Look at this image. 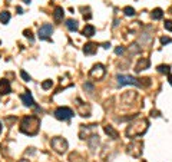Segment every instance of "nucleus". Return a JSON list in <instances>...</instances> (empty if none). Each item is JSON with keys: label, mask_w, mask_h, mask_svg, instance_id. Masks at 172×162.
Listing matches in <instances>:
<instances>
[{"label": "nucleus", "mask_w": 172, "mask_h": 162, "mask_svg": "<svg viewBox=\"0 0 172 162\" xmlns=\"http://www.w3.org/2000/svg\"><path fill=\"white\" fill-rule=\"evenodd\" d=\"M39 128H40V119L35 115H30V116H25L22 119V123H20V132L29 135V136H33L39 132Z\"/></svg>", "instance_id": "f257e3e1"}, {"label": "nucleus", "mask_w": 172, "mask_h": 162, "mask_svg": "<svg viewBox=\"0 0 172 162\" xmlns=\"http://www.w3.org/2000/svg\"><path fill=\"white\" fill-rule=\"evenodd\" d=\"M148 120L146 119H135L128 128H126V136L129 138H135V136H141L146 132L148 129Z\"/></svg>", "instance_id": "f03ea898"}, {"label": "nucleus", "mask_w": 172, "mask_h": 162, "mask_svg": "<svg viewBox=\"0 0 172 162\" xmlns=\"http://www.w3.org/2000/svg\"><path fill=\"white\" fill-rule=\"evenodd\" d=\"M116 79H118V85L119 86L133 85V86H138V88H148L151 85V79H146L145 82H142L143 79H136V78L129 76V75H118Z\"/></svg>", "instance_id": "7ed1b4c3"}, {"label": "nucleus", "mask_w": 172, "mask_h": 162, "mask_svg": "<svg viewBox=\"0 0 172 162\" xmlns=\"http://www.w3.org/2000/svg\"><path fill=\"white\" fill-rule=\"evenodd\" d=\"M50 145H52L53 151H56L57 153H65V152L67 151V146H69L67 141H66L65 138H60V136L53 138L52 142H50Z\"/></svg>", "instance_id": "20e7f679"}, {"label": "nucleus", "mask_w": 172, "mask_h": 162, "mask_svg": "<svg viewBox=\"0 0 172 162\" xmlns=\"http://www.w3.org/2000/svg\"><path fill=\"white\" fill-rule=\"evenodd\" d=\"M72 116H73V110L70 108L62 106V108H57L55 110V118L59 120H69Z\"/></svg>", "instance_id": "39448f33"}, {"label": "nucleus", "mask_w": 172, "mask_h": 162, "mask_svg": "<svg viewBox=\"0 0 172 162\" xmlns=\"http://www.w3.org/2000/svg\"><path fill=\"white\" fill-rule=\"evenodd\" d=\"M142 149H143L142 141H135V142H132V143L128 146V153L132 155V156H135V158H138V156H141Z\"/></svg>", "instance_id": "423d86ee"}, {"label": "nucleus", "mask_w": 172, "mask_h": 162, "mask_svg": "<svg viewBox=\"0 0 172 162\" xmlns=\"http://www.w3.org/2000/svg\"><path fill=\"white\" fill-rule=\"evenodd\" d=\"M52 32H53L52 25L46 23V25L40 26V27H39V33H37V35H39V39H40V40H46V39H49L50 35H52Z\"/></svg>", "instance_id": "0eeeda50"}, {"label": "nucleus", "mask_w": 172, "mask_h": 162, "mask_svg": "<svg viewBox=\"0 0 172 162\" xmlns=\"http://www.w3.org/2000/svg\"><path fill=\"white\" fill-rule=\"evenodd\" d=\"M105 73H106V70H105V68H103V65H101V63H98V65H95L92 69H91V72H89V75L92 76V78H95V79H102L103 76H105Z\"/></svg>", "instance_id": "6e6552de"}, {"label": "nucleus", "mask_w": 172, "mask_h": 162, "mask_svg": "<svg viewBox=\"0 0 172 162\" xmlns=\"http://www.w3.org/2000/svg\"><path fill=\"white\" fill-rule=\"evenodd\" d=\"M149 66H151V60H149L148 58L139 59V62H138L136 66H135V72L139 73V72H142V70H145V69H149Z\"/></svg>", "instance_id": "1a4fd4ad"}, {"label": "nucleus", "mask_w": 172, "mask_h": 162, "mask_svg": "<svg viewBox=\"0 0 172 162\" xmlns=\"http://www.w3.org/2000/svg\"><path fill=\"white\" fill-rule=\"evenodd\" d=\"M20 99H22V102H23V105H25V106H29V108L35 106V100H33V96H32V93H30V92L23 93V95L20 96Z\"/></svg>", "instance_id": "9d476101"}, {"label": "nucleus", "mask_w": 172, "mask_h": 162, "mask_svg": "<svg viewBox=\"0 0 172 162\" xmlns=\"http://www.w3.org/2000/svg\"><path fill=\"white\" fill-rule=\"evenodd\" d=\"M99 136L98 135H92V136H89L88 138V145H89V148H91V151H96L98 149V146H99Z\"/></svg>", "instance_id": "9b49d317"}, {"label": "nucleus", "mask_w": 172, "mask_h": 162, "mask_svg": "<svg viewBox=\"0 0 172 162\" xmlns=\"http://www.w3.org/2000/svg\"><path fill=\"white\" fill-rule=\"evenodd\" d=\"M10 83L6 79H0V95H7L10 93Z\"/></svg>", "instance_id": "f8f14e48"}, {"label": "nucleus", "mask_w": 172, "mask_h": 162, "mask_svg": "<svg viewBox=\"0 0 172 162\" xmlns=\"http://www.w3.org/2000/svg\"><path fill=\"white\" fill-rule=\"evenodd\" d=\"M83 53L85 55H95L96 53V45L95 43H86L83 48Z\"/></svg>", "instance_id": "ddd939ff"}, {"label": "nucleus", "mask_w": 172, "mask_h": 162, "mask_svg": "<svg viewBox=\"0 0 172 162\" xmlns=\"http://www.w3.org/2000/svg\"><path fill=\"white\" fill-rule=\"evenodd\" d=\"M105 132H106V135H109V138H112V139H118V132H116V129H115L113 126L106 125V126H105Z\"/></svg>", "instance_id": "4468645a"}, {"label": "nucleus", "mask_w": 172, "mask_h": 162, "mask_svg": "<svg viewBox=\"0 0 172 162\" xmlns=\"http://www.w3.org/2000/svg\"><path fill=\"white\" fill-rule=\"evenodd\" d=\"M95 32H96V30H95V27H93L92 25H86L82 33H83V36H86V37H92V36L95 35Z\"/></svg>", "instance_id": "2eb2a0df"}, {"label": "nucleus", "mask_w": 172, "mask_h": 162, "mask_svg": "<svg viewBox=\"0 0 172 162\" xmlns=\"http://www.w3.org/2000/svg\"><path fill=\"white\" fill-rule=\"evenodd\" d=\"M66 27H67L70 32H76V30L79 29V23H77L76 20H73V19H69V20H66Z\"/></svg>", "instance_id": "dca6fc26"}, {"label": "nucleus", "mask_w": 172, "mask_h": 162, "mask_svg": "<svg viewBox=\"0 0 172 162\" xmlns=\"http://www.w3.org/2000/svg\"><path fill=\"white\" fill-rule=\"evenodd\" d=\"M63 15H65L63 9H62V7H56L55 12H53V19H55L56 22H60V20L63 19Z\"/></svg>", "instance_id": "f3484780"}, {"label": "nucleus", "mask_w": 172, "mask_h": 162, "mask_svg": "<svg viewBox=\"0 0 172 162\" xmlns=\"http://www.w3.org/2000/svg\"><path fill=\"white\" fill-rule=\"evenodd\" d=\"M151 16H152L153 20H161L163 17V12H162V9H155V10H152Z\"/></svg>", "instance_id": "a211bd4d"}, {"label": "nucleus", "mask_w": 172, "mask_h": 162, "mask_svg": "<svg viewBox=\"0 0 172 162\" xmlns=\"http://www.w3.org/2000/svg\"><path fill=\"white\" fill-rule=\"evenodd\" d=\"M9 20H10V13L9 12H2L0 13V22H2L3 25L9 23Z\"/></svg>", "instance_id": "6ab92c4d"}, {"label": "nucleus", "mask_w": 172, "mask_h": 162, "mask_svg": "<svg viewBox=\"0 0 172 162\" xmlns=\"http://www.w3.org/2000/svg\"><path fill=\"white\" fill-rule=\"evenodd\" d=\"M123 13H125V16H128V17H131V16H135V9L133 7H125L123 9Z\"/></svg>", "instance_id": "aec40b11"}, {"label": "nucleus", "mask_w": 172, "mask_h": 162, "mask_svg": "<svg viewBox=\"0 0 172 162\" xmlns=\"http://www.w3.org/2000/svg\"><path fill=\"white\" fill-rule=\"evenodd\" d=\"M156 69H158L159 73H169V69H171V68H169L168 65H159Z\"/></svg>", "instance_id": "412c9836"}, {"label": "nucleus", "mask_w": 172, "mask_h": 162, "mask_svg": "<svg viewBox=\"0 0 172 162\" xmlns=\"http://www.w3.org/2000/svg\"><path fill=\"white\" fill-rule=\"evenodd\" d=\"M53 86V82L50 80V79H47V80H45L43 83H42V88L45 89V90H47V89H50Z\"/></svg>", "instance_id": "4be33fe9"}, {"label": "nucleus", "mask_w": 172, "mask_h": 162, "mask_svg": "<svg viewBox=\"0 0 172 162\" xmlns=\"http://www.w3.org/2000/svg\"><path fill=\"white\" fill-rule=\"evenodd\" d=\"M20 76H22V79L25 80V82H29L32 78H30V75L26 72V70H20Z\"/></svg>", "instance_id": "5701e85b"}, {"label": "nucleus", "mask_w": 172, "mask_h": 162, "mask_svg": "<svg viewBox=\"0 0 172 162\" xmlns=\"http://www.w3.org/2000/svg\"><path fill=\"white\" fill-rule=\"evenodd\" d=\"M141 42L143 43V46L146 45V42H151V35L149 33H143V36L141 37Z\"/></svg>", "instance_id": "b1692460"}, {"label": "nucleus", "mask_w": 172, "mask_h": 162, "mask_svg": "<svg viewBox=\"0 0 172 162\" xmlns=\"http://www.w3.org/2000/svg\"><path fill=\"white\" fill-rule=\"evenodd\" d=\"M163 26H165V29H166V30H169V32H172V20H166Z\"/></svg>", "instance_id": "393cba45"}, {"label": "nucleus", "mask_w": 172, "mask_h": 162, "mask_svg": "<svg viewBox=\"0 0 172 162\" xmlns=\"http://www.w3.org/2000/svg\"><path fill=\"white\" fill-rule=\"evenodd\" d=\"M85 89H86V90H89V93H92V92H93V85L89 83V82H88V83H85Z\"/></svg>", "instance_id": "a878e982"}, {"label": "nucleus", "mask_w": 172, "mask_h": 162, "mask_svg": "<svg viewBox=\"0 0 172 162\" xmlns=\"http://www.w3.org/2000/svg\"><path fill=\"white\" fill-rule=\"evenodd\" d=\"M171 42H172L171 37H161V43L162 45H166V43H171Z\"/></svg>", "instance_id": "bb28decb"}, {"label": "nucleus", "mask_w": 172, "mask_h": 162, "mask_svg": "<svg viewBox=\"0 0 172 162\" xmlns=\"http://www.w3.org/2000/svg\"><path fill=\"white\" fill-rule=\"evenodd\" d=\"M25 36L30 39V42H33V36H32V32L30 30H25Z\"/></svg>", "instance_id": "cd10ccee"}, {"label": "nucleus", "mask_w": 172, "mask_h": 162, "mask_svg": "<svg viewBox=\"0 0 172 162\" xmlns=\"http://www.w3.org/2000/svg\"><path fill=\"white\" fill-rule=\"evenodd\" d=\"M123 52H125V49H123L122 46H121V48H116V49H115V53H116V55H122Z\"/></svg>", "instance_id": "c85d7f7f"}, {"label": "nucleus", "mask_w": 172, "mask_h": 162, "mask_svg": "<svg viewBox=\"0 0 172 162\" xmlns=\"http://www.w3.org/2000/svg\"><path fill=\"white\" fill-rule=\"evenodd\" d=\"M17 13H19V15H22V13H23V10H22V7H17Z\"/></svg>", "instance_id": "c756f323"}, {"label": "nucleus", "mask_w": 172, "mask_h": 162, "mask_svg": "<svg viewBox=\"0 0 172 162\" xmlns=\"http://www.w3.org/2000/svg\"><path fill=\"white\" fill-rule=\"evenodd\" d=\"M168 80H169V83L172 85V75H169V76H168Z\"/></svg>", "instance_id": "7c9ffc66"}, {"label": "nucleus", "mask_w": 172, "mask_h": 162, "mask_svg": "<svg viewBox=\"0 0 172 162\" xmlns=\"http://www.w3.org/2000/svg\"><path fill=\"white\" fill-rule=\"evenodd\" d=\"M20 162H29V161H27V159H22Z\"/></svg>", "instance_id": "2f4dec72"}, {"label": "nucleus", "mask_w": 172, "mask_h": 162, "mask_svg": "<svg viewBox=\"0 0 172 162\" xmlns=\"http://www.w3.org/2000/svg\"><path fill=\"white\" fill-rule=\"evenodd\" d=\"M25 3H27V5H29V3H30V0H25Z\"/></svg>", "instance_id": "473e14b6"}, {"label": "nucleus", "mask_w": 172, "mask_h": 162, "mask_svg": "<svg viewBox=\"0 0 172 162\" xmlns=\"http://www.w3.org/2000/svg\"><path fill=\"white\" fill-rule=\"evenodd\" d=\"M0 132H2V123H0Z\"/></svg>", "instance_id": "72a5a7b5"}]
</instances>
